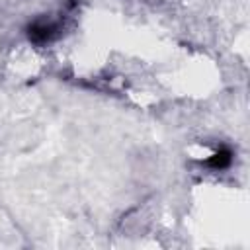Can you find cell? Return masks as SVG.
<instances>
[{
	"label": "cell",
	"instance_id": "cell-1",
	"mask_svg": "<svg viewBox=\"0 0 250 250\" xmlns=\"http://www.w3.org/2000/svg\"><path fill=\"white\" fill-rule=\"evenodd\" d=\"M59 31V23L51 21V20H37L31 27H29V39H33L35 43H45L51 41Z\"/></svg>",
	"mask_w": 250,
	"mask_h": 250
},
{
	"label": "cell",
	"instance_id": "cell-2",
	"mask_svg": "<svg viewBox=\"0 0 250 250\" xmlns=\"http://www.w3.org/2000/svg\"><path fill=\"white\" fill-rule=\"evenodd\" d=\"M230 160H232L230 150H229V148H219L217 152L211 154V158L207 160V164H209L211 168H215V170H223V168H227V166L230 164Z\"/></svg>",
	"mask_w": 250,
	"mask_h": 250
}]
</instances>
